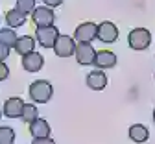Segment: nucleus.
I'll return each instance as SVG.
<instances>
[{
	"mask_svg": "<svg viewBox=\"0 0 155 144\" xmlns=\"http://www.w3.org/2000/svg\"><path fill=\"white\" fill-rule=\"evenodd\" d=\"M52 94H54V89L50 85V81L46 79H37L30 85V98L35 104H46V102H50Z\"/></svg>",
	"mask_w": 155,
	"mask_h": 144,
	"instance_id": "obj_1",
	"label": "nucleus"
},
{
	"mask_svg": "<svg viewBox=\"0 0 155 144\" xmlns=\"http://www.w3.org/2000/svg\"><path fill=\"white\" fill-rule=\"evenodd\" d=\"M127 45L133 50H146L151 45V33L146 28H135L127 35Z\"/></svg>",
	"mask_w": 155,
	"mask_h": 144,
	"instance_id": "obj_2",
	"label": "nucleus"
},
{
	"mask_svg": "<svg viewBox=\"0 0 155 144\" xmlns=\"http://www.w3.org/2000/svg\"><path fill=\"white\" fill-rule=\"evenodd\" d=\"M59 35L61 33L57 32L55 26H41V28L35 30V39H37V43L43 48H54Z\"/></svg>",
	"mask_w": 155,
	"mask_h": 144,
	"instance_id": "obj_3",
	"label": "nucleus"
},
{
	"mask_svg": "<svg viewBox=\"0 0 155 144\" xmlns=\"http://www.w3.org/2000/svg\"><path fill=\"white\" fill-rule=\"evenodd\" d=\"M76 43H91V41L98 39V24L94 22H81L74 32Z\"/></svg>",
	"mask_w": 155,
	"mask_h": 144,
	"instance_id": "obj_4",
	"label": "nucleus"
},
{
	"mask_svg": "<svg viewBox=\"0 0 155 144\" xmlns=\"http://www.w3.org/2000/svg\"><path fill=\"white\" fill-rule=\"evenodd\" d=\"M96 54H98V52L94 50V46H92L91 43H78V45H76L74 55H76V61H78L80 65H94Z\"/></svg>",
	"mask_w": 155,
	"mask_h": 144,
	"instance_id": "obj_5",
	"label": "nucleus"
},
{
	"mask_svg": "<svg viewBox=\"0 0 155 144\" xmlns=\"http://www.w3.org/2000/svg\"><path fill=\"white\" fill-rule=\"evenodd\" d=\"M31 20H33V24L37 28H41V26H54V20H55V13L52 8L48 6H39L35 8V11L31 13Z\"/></svg>",
	"mask_w": 155,
	"mask_h": 144,
	"instance_id": "obj_6",
	"label": "nucleus"
},
{
	"mask_svg": "<svg viewBox=\"0 0 155 144\" xmlns=\"http://www.w3.org/2000/svg\"><path fill=\"white\" fill-rule=\"evenodd\" d=\"M76 39H72L70 35H59L55 41V46H54V52L55 55L59 57H70L74 52H76Z\"/></svg>",
	"mask_w": 155,
	"mask_h": 144,
	"instance_id": "obj_7",
	"label": "nucleus"
},
{
	"mask_svg": "<svg viewBox=\"0 0 155 144\" xmlns=\"http://www.w3.org/2000/svg\"><path fill=\"white\" fill-rule=\"evenodd\" d=\"M24 102L18 98V96H13V98H8L6 104H4V115L8 118H21L22 116V111H24Z\"/></svg>",
	"mask_w": 155,
	"mask_h": 144,
	"instance_id": "obj_8",
	"label": "nucleus"
},
{
	"mask_svg": "<svg viewBox=\"0 0 155 144\" xmlns=\"http://www.w3.org/2000/svg\"><path fill=\"white\" fill-rule=\"evenodd\" d=\"M98 39L102 43H114L118 39V28L109 20H104L102 24H98Z\"/></svg>",
	"mask_w": 155,
	"mask_h": 144,
	"instance_id": "obj_9",
	"label": "nucleus"
},
{
	"mask_svg": "<svg viewBox=\"0 0 155 144\" xmlns=\"http://www.w3.org/2000/svg\"><path fill=\"white\" fill-rule=\"evenodd\" d=\"M94 65L98 70H105V69H113L116 65V54L111 50H100L96 54V61Z\"/></svg>",
	"mask_w": 155,
	"mask_h": 144,
	"instance_id": "obj_10",
	"label": "nucleus"
},
{
	"mask_svg": "<svg viewBox=\"0 0 155 144\" xmlns=\"http://www.w3.org/2000/svg\"><path fill=\"white\" fill-rule=\"evenodd\" d=\"M107 85V76L104 70H92L87 74V87L92 91H104Z\"/></svg>",
	"mask_w": 155,
	"mask_h": 144,
	"instance_id": "obj_11",
	"label": "nucleus"
},
{
	"mask_svg": "<svg viewBox=\"0 0 155 144\" xmlns=\"http://www.w3.org/2000/svg\"><path fill=\"white\" fill-rule=\"evenodd\" d=\"M43 65H45V57L37 52H31V54L22 57V67L28 72H39L43 69Z\"/></svg>",
	"mask_w": 155,
	"mask_h": 144,
	"instance_id": "obj_12",
	"label": "nucleus"
},
{
	"mask_svg": "<svg viewBox=\"0 0 155 144\" xmlns=\"http://www.w3.org/2000/svg\"><path fill=\"white\" fill-rule=\"evenodd\" d=\"M50 124L45 120V118H37L35 122H31L30 124V133L33 139H46L50 137Z\"/></svg>",
	"mask_w": 155,
	"mask_h": 144,
	"instance_id": "obj_13",
	"label": "nucleus"
},
{
	"mask_svg": "<svg viewBox=\"0 0 155 144\" xmlns=\"http://www.w3.org/2000/svg\"><path fill=\"white\" fill-rule=\"evenodd\" d=\"M33 48H35V41H33V37H30V35H21V37L17 39V43H15V48H13V50L24 57V55L31 54Z\"/></svg>",
	"mask_w": 155,
	"mask_h": 144,
	"instance_id": "obj_14",
	"label": "nucleus"
},
{
	"mask_svg": "<svg viewBox=\"0 0 155 144\" xmlns=\"http://www.w3.org/2000/svg\"><path fill=\"white\" fill-rule=\"evenodd\" d=\"M24 22H26V15L24 13H21L17 8L15 9H9L8 13H6V24H8V28H21V26H24Z\"/></svg>",
	"mask_w": 155,
	"mask_h": 144,
	"instance_id": "obj_15",
	"label": "nucleus"
},
{
	"mask_svg": "<svg viewBox=\"0 0 155 144\" xmlns=\"http://www.w3.org/2000/svg\"><path fill=\"white\" fill-rule=\"evenodd\" d=\"M129 139L133 140V142H146L148 139H150V131H148V128L146 126H142V124H133L131 128H129Z\"/></svg>",
	"mask_w": 155,
	"mask_h": 144,
	"instance_id": "obj_16",
	"label": "nucleus"
},
{
	"mask_svg": "<svg viewBox=\"0 0 155 144\" xmlns=\"http://www.w3.org/2000/svg\"><path fill=\"white\" fill-rule=\"evenodd\" d=\"M17 39H18V35L15 33L13 28H2V30H0V43H4L6 46L15 48Z\"/></svg>",
	"mask_w": 155,
	"mask_h": 144,
	"instance_id": "obj_17",
	"label": "nucleus"
},
{
	"mask_svg": "<svg viewBox=\"0 0 155 144\" xmlns=\"http://www.w3.org/2000/svg\"><path fill=\"white\" fill-rule=\"evenodd\" d=\"M22 122H26V124H31V122H35L39 118V111L33 104H26L24 105V111H22Z\"/></svg>",
	"mask_w": 155,
	"mask_h": 144,
	"instance_id": "obj_18",
	"label": "nucleus"
},
{
	"mask_svg": "<svg viewBox=\"0 0 155 144\" xmlns=\"http://www.w3.org/2000/svg\"><path fill=\"white\" fill-rule=\"evenodd\" d=\"M15 131L9 126H0V144H13Z\"/></svg>",
	"mask_w": 155,
	"mask_h": 144,
	"instance_id": "obj_19",
	"label": "nucleus"
},
{
	"mask_svg": "<svg viewBox=\"0 0 155 144\" xmlns=\"http://www.w3.org/2000/svg\"><path fill=\"white\" fill-rule=\"evenodd\" d=\"M21 13L28 15V13H33L35 11V0H17V6H15Z\"/></svg>",
	"mask_w": 155,
	"mask_h": 144,
	"instance_id": "obj_20",
	"label": "nucleus"
},
{
	"mask_svg": "<svg viewBox=\"0 0 155 144\" xmlns=\"http://www.w3.org/2000/svg\"><path fill=\"white\" fill-rule=\"evenodd\" d=\"M9 46H6L4 43H0V61H6L8 59V55H9Z\"/></svg>",
	"mask_w": 155,
	"mask_h": 144,
	"instance_id": "obj_21",
	"label": "nucleus"
},
{
	"mask_svg": "<svg viewBox=\"0 0 155 144\" xmlns=\"http://www.w3.org/2000/svg\"><path fill=\"white\" fill-rule=\"evenodd\" d=\"M8 76H9V69H8V65L4 63V61H0V81L6 79Z\"/></svg>",
	"mask_w": 155,
	"mask_h": 144,
	"instance_id": "obj_22",
	"label": "nucleus"
},
{
	"mask_svg": "<svg viewBox=\"0 0 155 144\" xmlns=\"http://www.w3.org/2000/svg\"><path fill=\"white\" fill-rule=\"evenodd\" d=\"M31 144H55V142H54L50 137H46V139H33Z\"/></svg>",
	"mask_w": 155,
	"mask_h": 144,
	"instance_id": "obj_23",
	"label": "nucleus"
},
{
	"mask_svg": "<svg viewBox=\"0 0 155 144\" xmlns=\"http://www.w3.org/2000/svg\"><path fill=\"white\" fill-rule=\"evenodd\" d=\"M43 2H45L48 8H57V6L63 4V0H43Z\"/></svg>",
	"mask_w": 155,
	"mask_h": 144,
	"instance_id": "obj_24",
	"label": "nucleus"
},
{
	"mask_svg": "<svg viewBox=\"0 0 155 144\" xmlns=\"http://www.w3.org/2000/svg\"><path fill=\"white\" fill-rule=\"evenodd\" d=\"M153 122H155V109H153Z\"/></svg>",
	"mask_w": 155,
	"mask_h": 144,
	"instance_id": "obj_25",
	"label": "nucleus"
},
{
	"mask_svg": "<svg viewBox=\"0 0 155 144\" xmlns=\"http://www.w3.org/2000/svg\"><path fill=\"white\" fill-rule=\"evenodd\" d=\"M2 113H4V111H2V109H0V118H2Z\"/></svg>",
	"mask_w": 155,
	"mask_h": 144,
	"instance_id": "obj_26",
	"label": "nucleus"
}]
</instances>
